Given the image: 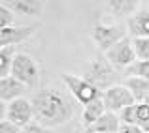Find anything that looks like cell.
I'll use <instances>...</instances> for the list:
<instances>
[{"mask_svg": "<svg viewBox=\"0 0 149 133\" xmlns=\"http://www.w3.org/2000/svg\"><path fill=\"white\" fill-rule=\"evenodd\" d=\"M32 107H34V120L38 124H44L47 128L62 126L70 122L76 112V105L66 94L55 88L40 90L32 97Z\"/></svg>", "mask_w": 149, "mask_h": 133, "instance_id": "6da1fadb", "label": "cell"}, {"mask_svg": "<svg viewBox=\"0 0 149 133\" xmlns=\"http://www.w3.org/2000/svg\"><path fill=\"white\" fill-rule=\"evenodd\" d=\"M61 79L68 86L70 94L74 96V99L79 101L81 105H85V103H89V101H93V99L102 96V90L98 86H95L85 77H77V75H72V73H62Z\"/></svg>", "mask_w": 149, "mask_h": 133, "instance_id": "7a4b0ae2", "label": "cell"}, {"mask_svg": "<svg viewBox=\"0 0 149 133\" xmlns=\"http://www.w3.org/2000/svg\"><path fill=\"white\" fill-rule=\"evenodd\" d=\"M115 66L108 60V58H96V60L89 62L87 69H85V79H89L95 86H98L100 90H106L109 86H113L115 81Z\"/></svg>", "mask_w": 149, "mask_h": 133, "instance_id": "3957f363", "label": "cell"}, {"mask_svg": "<svg viewBox=\"0 0 149 133\" xmlns=\"http://www.w3.org/2000/svg\"><path fill=\"white\" fill-rule=\"evenodd\" d=\"M127 26L123 25H96L95 28L91 30V38L95 41V45L98 47L100 51H108L111 49L117 41H121L125 36H127Z\"/></svg>", "mask_w": 149, "mask_h": 133, "instance_id": "277c9868", "label": "cell"}, {"mask_svg": "<svg viewBox=\"0 0 149 133\" xmlns=\"http://www.w3.org/2000/svg\"><path fill=\"white\" fill-rule=\"evenodd\" d=\"M11 75L17 77L19 81L32 88L38 81V64L34 62L32 56L25 53H15L13 56V66H11Z\"/></svg>", "mask_w": 149, "mask_h": 133, "instance_id": "5b68a950", "label": "cell"}, {"mask_svg": "<svg viewBox=\"0 0 149 133\" xmlns=\"http://www.w3.org/2000/svg\"><path fill=\"white\" fill-rule=\"evenodd\" d=\"M2 118H8V120H11V122H15V124H19V126L25 128L29 122L34 120L32 101H29L23 96L8 101V109L2 111Z\"/></svg>", "mask_w": 149, "mask_h": 133, "instance_id": "8992f818", "label": "cell"}, {"mask_svg": "<svg viewBox=\"0 0 149 133\" xmlns=\"http://www.w3.org/2000/svg\"><path fill=\"white\" fill-rule=\"evenodd\" d=\"M102 99H104V105H106L108 111H115V112H119L127 105L136 103L132 92L125 84H113V86L106 88L102 92Z\"/></svg>", "mask_w": 149, "mask_h": 133, "instance_id": "52a82bcc", "label": "cell"}, {"mask_svg": "<svg viewBox=\"0 0 149 133\" xmlns=\"http://www.w3.org/2000/svg\"><path fill=\"white\" fill-rule=\"evenodd\" d=\"M106 58L111 62L115 68H127L132 62L136 60V51H134V43H132L130 38L125 36L121 41H117L111 49L106 51Z\"/></svg>", "mask_w": 149, "mask_h": 133, "instance_id": "ba28073f", "label": "cell"}, {"mask_svg": "<svg viewBox=\"0 0 149 133\" xmlns=\"http://www.w3.org/2000/svg\"><path fill=\"white\" fill-rule=\"evenodd\" d=\"M34 34V26H4L0 28V45L8 47V45H17L26 41L30 36Z\"/></svg>", "mask_w": 149, "mask_h": 133, "instance_id": "9c48e42d", "label": "cell"}, {"mask_svg": "<svg viewBox=\"0 0 149 133\" xmlns=\"http://www.w3.org/2000/svg\"><path fill=\"white\" fill-rule=\"evenodd\" d=\"M26 84L23 81H19L17 77L8 75V77H0V99L2 101H11L15 97H21L26 92Z\"/></svg>", "mask_w": 149, "mask_h": 133, "instance_id": "30bf717a", "label": "cell"}, {"mask_svg": "<svg viewBox=\"0 0 149 133\" xmlns=\"http://www.w3.org/2000/svg\"><path fill=\"white\" fill-rule=\"evenodd\" d=\"M121 128V118L115 114V111H106L95 124L85 128L87 133H117Z\"/></svg>", "mask_w": 149, "mask_h": 133, "instance_id": "8fae6325", "label": "cell"}, {"mask_svg": "<svg viewBox=\"0 0 149 133\" xmlns=\"http://www.w3.org/2000/svg\"><path fill=\"white\" fill-rule=\"evenodd\" d=\"M127 28L132 38L149 36V10H138L127 19Z\"/></svg>", "mask_w": 149, "mask_h": 133, "instance_id": "7c38bea8", "label": "cell"}, {"mask_svg": "<svg viewBox=\"0 0 149 133\" xmlns=\"http://www.w3.org/2000/svg\"><path fill=\"white\" fill-rule=\"evenodd\" d=\"M8 6L19 15H26V17H38L42 13V0H8Z\"/></svg>", "mask_w": 149, "mask_h": 133, "instance_id": "4fadbf2b", "label": "cell"}, {"mask_svg": "<svg viewBox=\"0 0 149 133\" xmlns=\"http://www.w3.org/2000/svg\"><path fill=\"white\" fill-rule=\"evenodd\" d=\"M106 111H108V109H106V105H104L102 96L96 97V99H93V101H89V103H85L83 105V116H81V118H83L85 128L91 126V124H95Z\"/></svg>", "mask_w": 149, "mask_h": 133, "instance_id": "5bb4252c", "label": "cell"}, {"mask_svg": "<svg viewBox=\"0 0 149 133\" xmlns=\"http://www.w3.org/2000/svg\"><path fill=\"white\" fill-rule=\"evenodd\" d=\"M140 0H108V10L115 17H130L138 11Z\"/></svg>", "mask_w": 149, "mask_h": 133, "instance_id": "9a60e30c", "label": "cell"}, {"mask_svg": "<svg viewBox=\"0 0 149 133\" xmlns=\"http://www.w3.org/2000/svg\"><path fill=\"white\" fill-rule=\"evenodd\" d=\"M125 86L132 92L136 101H143L149 92V79L146 77H136V75H130L125 79Z\"/></svg>", "mask_w": 149, "mask_h": 133, "instance_id": "2e32d148", "label": "cell"}, {"mask_svg": "<svg viewBox=\"0 0 149 133\" xmlns=\"http://www.w3.org/2000/svg\"><path fill=\"white\" fill-rule=\"evenodd\" d=\"M13 45H8V47H2L0 51V77H8L11 75V66H13Z\"/></svg>", "mask_w": 149, "mask_h": 133, "instance_id": "e0dca14e", "label": "cell"}, {"mask_svg": "<svg viewBox=\"0 0 149 133\" xmlns=\"http://www.w3.org/2000/svg\"><path fill=\"white\" fill-rule=\"evenodd\" d=\"M130 75L149 79V60H140V58H136L130 66L125 68V77H130Z\"/></svg>", "mask_w": 149, "mask_h": 133, "instance_id": "ac0fdd59", "label": "cell"}, {"mask_svg": "<svg viewBox=\"0 0 149 133\" xmlns=\"http://www.w3.org/2000/svg\"><path fill=\"white\" fill-rule=\"evenodd\" d=\"M132 43H134L136 56H138L140 60H149V36L132 38Z\"/></svg>", "mask_w": 149, "mask_h": 133, "instance_id": "d6986e66", "label": "cell"}, {"mask_svg": "<svg viewBox=\"0 0 149 133\" xmlns=\"http://www.w3.org/2000/svg\"><path fill=\"white\" fill-rule=\"evenodd\" d=\"M15 11L11 10L10 6H0V28H4V26H11L15 21Z\"/></svg>", "mask_w": 149, "mask_h": 133, "instance_id": "ffe728a7", "label": "cell"}, {"mask_svg": "<svg viewBox=\"0 0 149 133\" xmlns=\"http://www.w3.org/2000/svg\"><path fill=\"white\" fill-rule=\"evenodd\" d=\"M0 131L2 133H21V131H25V128L8 120V118H2L0 120Z\"/></svg>", "mask_w": 149, "mask_h": 133, "instance_id": "44dd1931", "label": "cell"}, {"mask_svg": "<svg viewBox=\"0 0 149 133\" xmlns=\"http://www.w3.org/2000/svg\"><path fill=\"white\" fill-rule=\"evenodd\" d=\"M119 131L121 133H143V130H142L140 124H128V122H121Z\"/></svg>", "mask_w": 149, "mask_h": 133, "instance_id": "7402d4cb", "label": "cell"}, {"mask_svg": "<svg viewBox=\"0 0 149 133\" xmlns=\"http://www.w3.org/2000/svg\"><path fill=\"white\" fill-rule=\"evenodd\" d=\"M140 126H142V130H143V133H149V118H147V120H143V122L140 124Z\"/></svg>", "mask_w": 149, "mask_h": 133, "instance_id": "603a6c76", "label": "cell"}, {"mask_svg": "<svg viewBox=\"0 0 149 133\" xmlns=\"http://www.w3.org/2000/svg\"><path fill=\"white\" fill-rule=\"evenodd\" d=\"M143 101H147V103H149V92H147V96H146V99H143Z\"/></svg>", "mask_w": 149, "mask_h": 133, "instance_id": "cb8c5ba5", "label": "cell"}, {"mask_svg": "<svg viewBox=\"0 0 149 133\" xmlns=\"http://www.w3.org/2000/svg\"><path fill=\"white\" fill-rule=\"evenodd\" d=\"M2 2H6V0H2Z\"/></svg>", "mask_w": 149, "mask_h": 133, "instance_id": "d4e9b609", "label": "cell"}]
</instances>
